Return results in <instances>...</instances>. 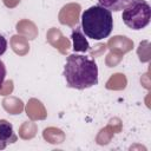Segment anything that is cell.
<instances>
[{"label": "cell", "instance_id": "1", "mask_svg": "<svg viewBox=\"0 0 151 151\" xmlns=\"http://www.w3.org/2000/svg\"><path fill=\"white\" fill-rule=\"evenodd\" d=\"M63 76L68 87L85 90L98 84V66L92 58L73 53L66 59Z\"/></svg>", "mask_w": 151, "mask_h": 151}, {"label": "cell", "instance_id": "2", "mask_svg": "<svg viewBox=\"0 0 151 151\" xmlns=\"http://www.w3.org/2000/svg\"><path fill=\"white\" fill-rule=\"evenodd\" d=\"M81 31L93 40L107 38L113 28V18L110 9L101 5H93L81 13Z\"/></svg>", "mask_w": 151, "mask_h": 151}, {"label": "cell", "instance_id": "3", "mask_svg": "<svg viewBox=\"0 0 151 151\" xmlns=\"http://www.w3.org/2000/svg\"><path fill=\"white\" fill-rule=\"evenodd\" d=\"M122 19L124 24L134 31L145 28L151 20V6L145 0H132L123 8Z\"/></svg>", "mask_w": 151, "mask_h": 151}, {"label": "cell", "instance_id": "4", "mask_svg": "<svg viewBox=\"0 0 151 151\" xmlns=\"http://www.w3.org/2000/svg\"><path fill=\"white\" fill-rule=\"evenodd\" d=\"M18 137L14 132L13 125L6 119H0V150L5 149L8 144L15 143Z\"/></svg>", "mask_w": 151, "mask_h": 151}, {"label": "cell", "instance_id": "5", "mask_svg": "<svg viewBox=\"0 0 151 151\" xmlns=\"http://www.w3.org/2000/svg\"><path fill=\"white\" fill-rule=\"evenodd\" d=\"M71 39L73 41V51L74 52H86L90 48L88 41L85 38V34L83 33L80 27H77L72 31Z\"/></svg>", "mask_w": 151, "mask_h": 151}, {"label": "cell", "instance_id": "6", "mask_svg": "<svg viewBox=\"0 0 151 151\" xmlns=\"http://www.w3.org/2000/svg\"><path fill=\"white\" fill-rule=\"evenodd\" d=\"M99 5H101L103 7L110 9V11H122L125 6H127L132 0H98Z\"/></svg>", "mask_w": 151, "mask_h": 151}, {"label": "cell", "instance_id": "7", "mask_svg": "<svg viewBox=\"0 0 151 151\" xmlns=\"http://www.w3.org/2000/svg\"><path fill=\"white\" fill-rule=\"evenodd\" d=\"M5 78H6V66H5L4 61L0 60V88H1L2 85H4Z\"/></svg>", "mask_w": 151, "mask_h": 151}, {"label": "cell", "instance_id": "8", "mask_svg": "<svg viewBox=\"0 0 151 151\" xmlns=\"http://www.w3.org/2000/svg\"><path fill=\"white\" fill-rule=\"evenodd\" d=\"M6 50H7V40L2 34H0V55H2L6 52Z\"/></svg>", "mask_w": 151, "mask_h": 151}]
</instances>
